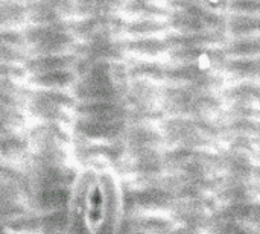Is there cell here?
<instances>
[{
    "instance_id": "6da1fadb",
    "label": "cell",
    "mask_w": 260,
    "mask_h": 234,
    "mask_svg": "<svg viewBox=\"0 0 260 234\" xmlns=\"http://www.w3.org/2000/svg\"><path fill=\"white\" fill-rule=\"evenodd\" d=\"M123 212L119 175L107 164H85L75 174L70 186L66 234H119Z\"/></svg>"
},
{
    "instance_id": "7a4b0ae2",
    "label": "cell",
    "mask_w": 260,
    "mask_h": 234,
    "mask_svg": "<svg viewBox=\"0 0 260 234\" xmlns=\"http://www.w3.org/2000/svg\"><path fill=\"white\" fill-rule=\"evenodd\" d=\"M166 5L169 8V15L166 18L169 32H175V34L224 32L225 14L213 12L187 0H168Z\"/></svg>"
},
{
    "instance_id": "3957f363",
    "label": "cell",
    "mask_w": 260,
    "mask_h": 234,
    "mask_svg": "<svg viewBox=\"0 0 260 234\" xmlns=\"http://www.w3.org/2000/svg\"><path fill=\"white\" fill-rule=\"evenodd\" d=\"M29 55L69 53L76 44L69 24L66 26H38L26 24L21 30Z\"/></svg>"
},
{
    "instance_id": "277c9868",
    "label": "cell",
    "mask_w": 260,
    "mask_h": 234,
    "mask_svg": "<svg viewBox=\"0 0 260 234\" xmlns=\"http://www.w3.org/2000/svg\"><path fill=\"white\" fill-rule=\"evenodd\" d=\"M125 18L117 12L88 17H75L69 21V30L76 43L91 40H120L123 37Z\"/></svg>"
},
{
    "instance_id": "5b68a950",
    "label": "cell",
    "mask_w": 260,
    "mask_h": 234,
    "mask_svg": "<svg viewBox=\"0 0 260 234\" xmlns=\"http://www.w3.org/2000/svg\"><path fill=\"white\" fill-rule=\"evenodd\" d=\"M73 55V69L79 72H85L88 67L104 61H123L125 53L122 47V40H91L76 43L72 49Z\"/></svg>"
},
{
    "instance_id": "8992f818",
    "label": "cell",
    "mask_w": 260,
    "mask_h": 234,
    "mask_svg": "<svg viewBox=\"0 0 260 234\" xmlns=\"http://www.w3.org/2000/svg\"><path fill=\"white\" fill-rule=\"evenodd\" d=\"M168 56L174 64H192L213 72L222 69L227 59L221 47H174Z\"/></svg>"
},
{
    "instance_id": "52a82bcc",
    "label": "cell",
    "mask_w": 260,
    "mask_h": 234,
    "mask_svg": "<svg viewBox=\"0 0 260 234\" xmlns=\"http://www.w3.org/2000/svg\"><path fill=\"white\" fill-rule=\"evenodd\" d=\"M125 56H134L140 59H155L168 55L169 46L165 37H145V38H126L122 41Z\"/></svg>"
},
{
    "instance_id": "ba28073f",
    "label": "cell",
    "mask_w": 260,
    "mask_h": 234,
    "mask_svg": "<svg viewBox=\"0 0 260 234\" xmlns=\"http://www.w3.org/2000/svg\"><path fill=\"white\" fill-rule=\"evenodd\" d=\"M29 56L23 32L18 29H0V62L23 64Z\"/></svg>"
},
{
    "instance_id": "9c48e42d",
    "label": "cell",
    "mask_w": 260,
    "mask_h": 234,
    "mask_svg": "<svg viewBox=\"0 0 260 234\" xmlns=\"http://www.w3.org/2000/svg\"><path fill=\"white\" fill-rule=\"evenodd\" d=\"M165 40L169 49L174 47H221L227 40L224 32H207V34H175L168 32Z\"/></svg>"
},
{
    "instance_id": "30bf717a",
    "label": "cell",
    "mask_w": 260,
    "mask_h": 234,
    "mask_svg": "<svg viewBox=\"0 0 260 234\" xmlns=\"http://www.w3.org/2000/svg\"><path fill=\"white\" fill-rule=\"evenodd\" d=\"M120 11L134 20H166L169 15L166 3L152 0H123Z\"/></svg>"
},
{
    "instance_id": "8fae6325",
    "label": "cell",
    "mask_w": 260,
    "mask_h": 234,
    "mask_svg": "<svg viewBox=\"0 0 260 234\" xmlns=\"http://www.w3.org/2000/svg\"><path fill=\"white\" fill-rule=\"evenodd\" d=\"M73 55L69 53H55V55H29L23 62V69L29 73H44L52 70L73 69Z\"/></svg>"
},
{
    "instance_id": "7c38bea8",
    "label": "cell",
    "mask_w": 260,
    "mask_h": 234,
    "mask_svg": "<svg viewBox=\"0 0 260 234\" xmlns=\"http://www.w3.org/2000/svg\"><path fill=\"white\" fill-rule=\"evenodd\" d=\"M165 76L189 85H206L213 82V70L192 64H172L166 69Z\"/></svg>"
},
{
    "instance_id": "4fadbf2b",
    "label": "cell",
    "mask_w": 260,
    "mask_h": 234,
    "mask_svg": "<svg viewBox=\"0 0 260 234\" xmlns=\"http://www.w3.org/2000/svg\"><path fill=\"white\" fill-rule=\"evenodd\" d=\"M26 5V15H27V23L26 24H38V26H66L69 24V18L61 14L59 11L38 3V2H30L24 0Z\"/></svg>"
},
{
    "instance_id": "5bb4252c",
    "label": "cell",
    "mask_w": 260,
    "mask_h": 234,
    "mask_svg": "<svg viewBox=\"0 0 260 234\" xmlns=\"http://www.w3.org/2000/svg\"><path fill=\"white\" fill-rule=\"evenodd\" d=\"M224 32H225L227 38L259 37L260 15L225 14Z\"/></svg>"
},
{
    "instance_id": "9a60e30c",
    "label": "cell",
    "mask_w": 260,
    "mask_h": 234,
    "mask_svg": "<svg viewBox=\"0 0 260 234\" xmlns=\"http://www.w3.org/2000/svg\"><path fill=\"white\" fill-rule=\"evenodd\" d=\"M169 32L166 20H125L123 35L126 38L165 37Z\"/></svg>"
},
{
    "instance_id": "2e32d148",
    "label": "cell",
    "mask_w": 260,
    "mask_h": 234,
    "mask_svg": "<svg viewBox=\"0 0 260 234\" xmlns=\"http://www.w3.org/2000/svg\"><path fill=\"white\" fill-rule=\"evenodd\" d=\"M225 58H259L260 38L259 37H241L227 38L221 46Z\"/></svg>"
},
{
    "instance_id": "e0dca14e",
    "label": "cell",
    "mask_w": 260,
    "mask_h": 234,
    "mask_svg": "<svg viewBox=\"0 0 260 234\" xmlns=\"http://www.w3.org/2000/svg\"><path fill=\"white\" fill-rule=\"evenodd\" d=\"M26 23L24 0H0V29H18Z\"/></svg>"
},
{
    "instance_id": "ac0fdd59",
    "label": "cell",
    "mask_w": 260,
    "mask_h": 234,
    "mask_svg": "<svg viewBox=\"0 0 260 234\" xmlns=\"http://www.w3.org/2000/svg\"><path fill=\"white\" fill-rule=\"evenodd\" d=\"M123 0H73L75 17L113 14L120 11Z\"/></svg>"
},
{
    "instance_id": "d6986e66",
    "label": "cell",
    "mask_w": 260,
    "mask_h": 234,
    "mask_svg": "<svg viewBox=\"0 0 260 234\" xmlns=\"http://www.w3.org/2000/svg\"><path fill=\"white\" fill-rule=\"evenodd\" d=\"M126 73L136 79H161L165 78L166 67L155 59H137L126 67Z\"/></svg>"
},
{
    "instance_id": "ffe728a7",
    "label": "cell",
    "mask_w": 260,
    "mask_h": 234,
    "mask_svg": "<svg viewBox=\"0 0 260 234\" xmlns=\"http://www.w3.org/2000/svg\"><path fill=\"white\" fill-rule=\"evenodd\" d=\"M222 70L238 78H257L259 58H227Z\"/></svg>"
},
{
    "instance_id": "44dd1931",
    "label": "cell",
    "mask_w": 260,
    "mask_h": 234,
    "mask_svg": "<svg viewBox=\"0 0 260 234\" xmlns=\"http://www.w3.org/2000/svg\"><path fill=\"white\" fill-rule=\"evenodd\" d=\"M73 78L72 69H62V70H52V72H44V73H37L34 75V81L38 84L47 85V87H55V85H64L69 84Z\"/></svg>"
},
{
    "instance_id": "7402d4cb",
    "label": "cell",
    "mask_w": 260,
    "mask_h": 234,
    "mask_svg": "<svg viewBox=\"0 0 260 234\" xmlns=\"http://www.w3.org/2000/svg\"><path fill=\"white\" fill-rule=\"evenodd\" d=\"M260 0H229L225 14L259 15Z\"/></svg>"
},
{
    "instance_id": "603a6c76",
    "label": "cell",
    "mask_w": 260,
    "mask_h": 234,
    "mask_svg": "<svg viewBox=\"0 0 260 234\" xmlns=\"http://www.w3.org/2000/svg\"><path fill=\"white\" fill-rule=\"evenodd\" d=\"M30 2H38L43 5H47L61 14H64L69 20L75 18V9H73V0H30Z\"/></svg>"
},
{
    "instance_id": "cb8c5ba5",
    "label": "cell",
    "mask_w": 260,
    "mask_h": 234,
    "mask_svg": "<svg viewBox=\"0 0 260 234\" xmlns=\"http://www.w3.org/2000/svg\"><path fill=\"white\" fill-rule=\"evenodd\" d=\"M23 67L20 64H5L0 62V81H9L15 79L23 73Z\"/></svg>"
},
{
    "instance_id": "d4e9b609",
    "label": "cell",
    "mask_w": 260,
    "mask_h": 234,
    "mask_svg": "<svg viewBox=\"0 0 260 234\" xmlns=\"http://www.w3.org/2000/svg\"><path fill=\"white\" fill-rule=\"evenodd\" d=\"M187 2L200 5V6H203L206 9H210L213 12L225 14V8H227V2L229 0H187Z\"/></svg>"
},
{
    "instance_id": "484cf974",
    "label": "cell",
    "mask_w": 260,
    "mask_h": 234,
    "mask_svg": "<svg viewBox=\"0 0 260 234\" xmlns=\"http://www.w3.org/2000/svg\"><path fill=\"white\" fill-rule=\"evenodd\" d=\"M152 2H160V3H165V2H168V0H152Z\"/></svg>"
}]
</instances>
